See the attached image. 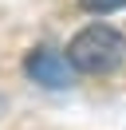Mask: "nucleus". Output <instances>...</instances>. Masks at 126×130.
<instances>
[{
    "mask_svg": "<svg viewBox=\"0 0 126 130\" xmlns=\"http://www.w3.org/2000/svg\"><path fill=\"white\" fill-rule=\"evenodd\" d=\"M126 40L122 32H114L110 24H87L83 32H75V40L67 43V59L75 71L83 75H106L122 63Z\"/></svg>",
    "mask_w": 126,
    "mask_h": 130,
    "instance_id": "nucleus-1",
    "label": "nucleus"
},
{
    "mask_svg": "<svg viewBox=\"0 0 126 130\" xmlns=\"http://www.w3.org/2000/svg\"><path fill=\"white\" fill-rule=\"evenodd\" d=\"M24 71H28V79H36L39 87H51V91H63V87L75 83V67H71V59L59 55L55 47H36V51H28Z\"/></svg>",
    "mask_w": 126,
    "mask_h": 130,
    "instance_id": "nucleus-2",
    "label": "nucleus"
},
{
    "mask_svg": "<svg viewBox=\"0 0 126 130\" xmlns=\"http://www.w3.org/2000/svg\"><path fill=\"white\" fill-rule=\"evenodd\" d=\"M83 4V12H91V16H110V12L126 8V0H79Z\"/></svg>",
    "mask_w": 126,
    "mask_h": 130,
    "instance_id": "nucleus-3",
    "label": "nucleus"
}]
</instances>
